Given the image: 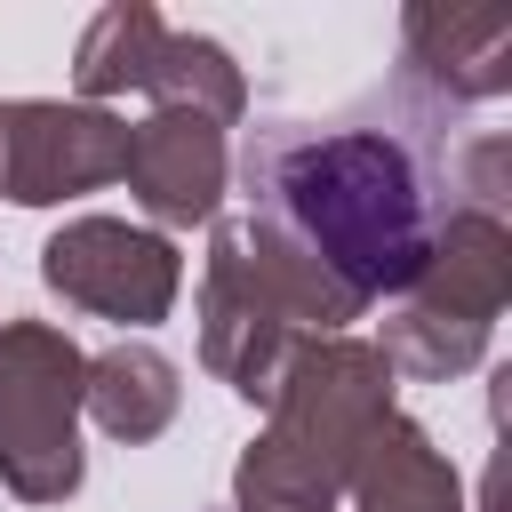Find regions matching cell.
<instances>
[{
    "mask_svg": "<svg viewBox=\"0 0 512 512\" xmlns=\"http://www.w3.org/2000/svg\"><path fill=\"white\" fill-rule=\"evenodd\" d=\"M120 176L160 208V216H208L216 208V184H224V144H216V120L208 112H160L144 128H128V152H120Z\"/></svg>",
    "mask_w": 512,
    "mask_h": 512,
    "instance_id": "obj_5",
    "label": "cell"
},
{
    "mask_svg": "<svg viewBox=\"0 0 512 512\" xmlns=\"http://www.w3.org/2000/svg\"><path fill=\"white\" fill-rule=\"evenodd\" d=\"M376 448H384V440H376ZM368 512H456L440 464L424 456V432L392 424V448H384L376 472H368Z\"/></svg>",
    "mask_w": 512,
    "mask_h": 512,
    "instance_id": "obj_7",
    "label": "cell"
},
{
    "mask_svg": "<svg viewBox=\"0 0 512 512\" xmlns=\"http://www.w3.org/2000/svg\"><path fill=\"white\" fill-rule=\"evenodd\" d=\"M168 400H176V384H168V368L152 360V352H112V360H96V408H104V424L112 432H152L160 416H168Z\"/></svg>",
    "mask_w": 512,
    "mask_h": 512,
    "instance_id": "obj_8",
    "label": "cell"
},
{
    "mask_svg": "<svg viewBox=\"0 0 512 512\" xmlns=\"http://www.w3.org/2000/svg\"><path fill=\"white\" fill-rule=\"evenodd\" d=\"M128 128L104 112H56V104H0V192L8 200H64L80 184L120 176Z\"/></svg>",
    "mask_w": 512,
    "mask_h": 512,
    "instance_id": "obj_3",
    "label": "cell"
},
{
    "mask_svg": "<svg viewBox=\"0 0 512 512\" xmlns=\"http://www.w3.org/2000/svg\"><path fill=\"white\" fill-rule=\"evenodd\" d=\"M48 280L120 312V320H152L176 288V256L160 240L128 232V224H72V232L48 240Z\"/></svg>",
    "mask_w": 512,
    "mask_h": 512,
    "instance_id": "obj_4",
    "label": "cell"
},
{
    "mask_svg": "<svg viewBox=\"0 0 512 512\" xmlns=\"http://www.w3.org/2000/svg\"><path fill=\"white\" fill-rule=\"evenodd\" d=\"M264 192L288 216L296 256H320L336 272L344 304L424 272V184L392 136L288 144L264 168Z\"/></svg>",
    "mask_w": 512,
    "mask_h": 512,
    "instance_id": "obj_1",
    "label": "cell"
},
{
    "mask_svg": "<svg viewBox=\"0 0 512 512\" xmlns=\"http://www.w3.org/2000/svg\"><path fill=\"white\" fill-rule=\"evenodd\" d=\"M72 376L80 360L32 328L0 336V472L24 496L72 488Z\"/></svg>",
    "mask_w": 512,
    "mask_h": 512,
    "instance_id": "obj_2",
    "label": "cell"
},
{
    "mask_svg": "<svg viewBox=\"0 0 512 512\" xmlns=\"http://www.w3.org/2000/svg\"><path fill=\"white\" fill-rule=\"evenodd\" d=\"M160 48H168V32H160L152 8H104L96 32L80 40V88L88 96H104V88H152Z\"/></svg>",
    "mask_w": 512,
    "mask_h": 512,
    "instance_id": "obj_6",
    "label": "cell"
}]
</instances>
